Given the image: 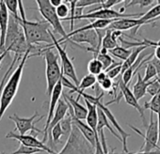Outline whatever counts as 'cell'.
Segmentation results:
<instances>
[{
    "mask_svg": "<svg viewBox=\"0 0 160 154\" xmlns=\"http://www.w3.org/2000/svg\"><path fill=\"white\" fill-rule=\"evenodd\" d=\"M43 46L28 45L22 26L18 22V18H14L10 14L9 17V26L5 40L4 51L8 53L12 52L14 55H24L28 51H30L32 55H38Z\"/></svg>",
    "mask_w": 160,
    "mask_h": 154,
    "instance_id": "cell-1",
    "label": "cell"
},
{
    "mask_svg": "<svg viewBox=\"0 0 160 154\" xmlns=\"http://www.w3.org/2000/svg\"><path fill=\"white\" fill-rule=\"evenodd\" d=\"M30 55H31L30 51H28L23 55L17 68L14 69V70L12 71V74H11L10 78L6 82L2 89V93H1V96H0V121H1L2 117L4 116L9 106L12 104L14 97L17 94L26 62L30 57Z\"/></svg>",
    "mask_w": 160,
    "mask_h": 154,
    "instance_id": "cell-2",
    "label": "cell"
},
{
    "mask_svg": "<svg viewBox=\"0 0 160 154\" xmlns=\"http://www.w3.org/2000/svg\"><path fill=\"white\" fill-rule=\"evenodd\" d=\"M18 22L23 28L26 41L28 45H36L39 43H47L52 45L50 25L45 21H21Z\"/></svg>",
    "mask_w": 160,
    "mask_h": 154,
    "instance_id": "cell-3",
    "label": "cell"
},
{
    "mask_svg": "<svg viewBox=\"0 0 160 154\" xmlns=\"http://www.w3.org/2000/svg\"><path fill=\"white\" fill-rule=\"evenodd\" d=\"M39 55H43L45 61V77H46V92L50 97L55 86L62 77V71L58 64V55L56 54L52 47L42 48Z\"/></svg>",
    "mask_w": 160,
    "mask_h": 154,
    "instance_id": "cell-4",
    "label": "cell"
},
{
    "mask_svg": "<svg viewBox=\"0 0 160 154\" xmlns=\"http://www.w3.org/2000/svg\"><path fill=\"white\" fill-rule=\"evenodd\" d=\"M56 154H95V148L72 125V132L66 140L63 148Z\"/></svg>",
    "mask_w": 160,
    "mask_h": 154,
    "instance_id": "cell-5",
    "label": "cell"
},
{
    "mask_svg": "<svg viewBox=\"0 0 160 154\" xmlns=\"http://www.w3.org/2000/svg\"><path fill=\"white\" fill-rule=\"evenodd\" d=\"M35 2L37 3L39 12L44 18V21L53 27L55 33H58L61 36L62 39L58 40V42L62 44L63 42L68 41L67 33L61 24V20L58 17L56 13V9L51 6L49 0H37Z\"/></svg>",
    "mask_w": 160,
    "mask_h": 154,
    "instance_id": "cell-6",
    "label": "cell"
},
{
    "mask_svg": "<svg viewBox=\"0 0 160 154\" xmlns=\"http://www.w3.org/2000/svg\"><path fill=\"white\" fill-rule=\"evenodd\" d=\"M128 126L134 130L138 135H140L141 137L144 138V144L141 147V151L144 152H150L152 150H158L157 147V140H158V123H157V119L154 120L153 118V114L151 113L150 114V122L149 125H147V129H146V132L142 133L138 128H136L135 126L129 125Z\"/></svg>",
    "mask_w": 160,
    "mask_h": 154,
    "instance_id": "cell-7",
    "label": "cell"
},
{
    "mask_svg": "<svg viewBox=\"0 0 160 154\" xmlns=\"http://www.w3.org/2000/svg\"><path fill=\"white\" fill-rule=\"evenodd\" d=\"M51 39H52V45L54 46V48L57 49L58 51V55L60 57L61 60V65H62V75H64V77L66 78L71 79V81L72 82V84L77 88L79 85V80L77 78V75L73 67V64L72 62V60L70 59L65 48L61 47V44L58 42V41L55 38L54 34L51 32Z\"/></svg>",
    "mask_w": 160,
    "mask_h": 154,
    "instance_id": "cell-8",
    "label": "cell"
},
{
    "mask_svg": "<svg viewBox=\"0 0 160 154\" xmlns=\"http://www.w3.org/2000/svg\"><path fill=\"white\" fill-rule=\"evenodd\" d=\"M143 13H120L119 11H115L112 9H101L99 11L82 14L79 16L76 20L82 19H91V20H119V19H125L131 17H141Z\"/></svg>",
    "mask_w": 160,
    "mask_h": 154,
    "instance_id": "cell-9",
    "label": "cell"
},
{
    "mask_svg": "<svg viewBox=\"0 0 160 154\" xmlns=\"http://www.w3.org/2000/svg\"><path fill=\"white\" fill-rule=\"evenodd\" d=\"M119 89H120V91H121L120 92V96L113 103H119L120 99L122 97H123L125 103L128 105L134 107L139 113V115H140V117L142 118V121H143V126L147 127V122H146V118H145V116H144V108L142 106H140V104L138 103V101L135 98V96L133 95L132 90L129 89V87L123 84V82L122 81L121 75L119 76Z\"/></svg>",
    "mask_w": 160,
    "mask_h": 154,
    "instance_id": "cell-10",
    "label": "cell"
},
{
    "mask_svg": "<svg viewBox=\"0 0 160 154\" xmlns=\"http://www.w3.org/2000/svg\"><path fill=\"white\" fill-rule=\"evenodd\" d=\"M39 117V113L35 112L34 115L30 118H20L18 115L13 114L12 116L9 117V119L15 123V130L18 131L19 134L24 135L28 132L31 131L36 133H43L42 130H39L35 127V123L38 122L35 119Z\"/></svg>",
    "mask_w": 160,
    "mask_h": 154,
    "instance_id": "cell-11",
    "label": "cell"
},
{
    "mask_svg": "<svg viewBox=\"0 0 160 154\" xmlns=\"http://www.w3.org/2000/svg\"><path fill=\"white\" fill-rule=\"evenodd\" d=\"M6 138L18 140L22 145H24L26 147L42 149V151H46L49 154H56V152L53 149H51L47 145H45L44 143H42L39 139H37L36 136H34V135H27V134L21 135L19 133H15L14 132H9L6 134Z\"/></svg>",
    "mask_w": 160,
    "mask_h": 154,
    "instance_id": "cell-12",
    "label": "cell"
},
{
    "mask_svg": "<svg viewBox=\"0 0 160 154\" xmlns=\"http://www.w3.org/2000/svg\"><path fill=\"white\" fill-rule=\"evenodd\" d=\"M63 92V86L61 83V79L58 81V83L55 86L52 94L50 96V103H49V110H48V115H47V118H46V123L44 125V128L42 130L43 132V139H42V143H44L46 140H48V128L50 125L51 120L53 119L54 117V113L58 104V102L60 99V96Z\"/></svg>",
    "mask_w": 160,
    "mask_h": 154,
    "instance_id": "cell-13",
    "label": "cell"
},
{
    "mask_svg": "<svg viewBox=\"0 0 160 154\" xmlns=\"http://www.w3.org/2000/svg\"><path fill=\"white\" fill-rule=\"evenodd\" d=\"M147 25L146 22L142 21L139 18H125V19H119L114 21L108 28L112 30L118 31H126V30H133L132 34H136L138 28L141 26Z\"/></svg>",
    "mask_w": 160,
    "mask_h": 154,
    "instance_id": "cell-14",
    "label": "cell"
},
{
    "mask_svg": "<svg viewBox=\"0 0 160 154\" xmlns=\"http://www.w3.org/2000/svg\"><path fill=\"white\" fill-rule=\"evenodd\" d=\"M67 103V102H66ZM69 104V103H68ZM69 112L71 114V117H72V123L73 126H75L78 131L82 133V135L86 138V140L95 148L96 147V137H95V134L93 132V131L87 125V123L83 122L82 120H79L77 119L74 116H73V113H72V109L71 107V105L69 104Z\"/></svg>",
    "mask_w": 160,
    "mask_h": 154,
    "instance_id": "cell-15",
    "label": "cell"
},
{
    "mask_svg": "<svg viewBox=\"0 0 160 154\" xmlns=\"http://www.w3.org/2000/svg\"><path fill=\"white\" fill-rule=\"evenodd\" d=\"M9 12L5 6L4 0H0V55L4 52L5 40L9 26Z\"/></svg>",
    "mask_w": 160,
    "mask_h": 154,
    "instance_id": "cell-16",
    "label": "cell"
},
{
    "mask_svg": "<svg viewBox=\"0 0 160 154\" xmlns=\"http://www.w3.org/2000/svg\"><path fill=\"white\" fill-rule=\"evenodd\" d=\"M61 95L63 96V100H64L65 102H67V103L71 105V107H72V109L73 116H74L77 119L82 120V121H83L84 119H86L87 114H88V110H87V107H86V106L82 105L81 103H79L78 100L72 98V95H68V94H66V93H64V92H62Z\"/></svg>",
    "mask_w": 160,
    "mask_h": 154,
    "instance_id": "cell-17",
    "label": "cell"
},
{
    "mask_svg": "<svg viewBox=\"0 0 160 154\" xmlns=\"http://www.w3.org/2000/svg\"><path fill=\"white\" fill-rule=\"evenodd\" d=\"M68 109H69V104L63 99H59V101L58 102V104H57L55 113H54L53 119L51 120L50 125H49V128H48V133H49L50 130L55 125H57L58 123H59L65 118V116L68 113Z\"/></svg>",
    "mask_w": 160,
    "mask_h": 154,
    "instance_id": "cell-18",
    "label": "cell"
},
{
    "mask_svg": "<svg viewBox=\"0 0 160 154\" xmlns=\"http://www.w3.org/2000/svg\"><path fill=\"white\" fill-rule=\"evenodd\" d=\"M151 82H152V81H150V82H145V81L143 80V77L140 75V73H139V72L137 73V82L135 83V85H134V87H133V91H132V93H133V95L135 96V98H136L138 101L140 100V99H142V98L147 94L146 90H147L148 86L151 84Z\"/></svg>",
    "mask_w": 160,
    "mask_h": 154,
    "instance_id": "cell-19",
    "label": "cell"
},
{
    "mask_svg": "<svg viewBox=\"0 0 160 154\" xmlns=\"http://www.w3.org/2000/svg\"><path fill=\"white\" fill-rule=\"evenodd\" d=\"M97 113H98V123H97V128H96V131H97V133L99 135L100 132L101 131H104V128H108L109 130V132L117 138L119 139L121 142H122V139L119 135V133L114 130V128L110 125V122L108 121V119L107 118L106 115L103 113V111L99 108H97Z\"/></svg>",
    "mask_w": 160,
    "mask_h": 154,
    "instance_id": "cell-20",
    "label": "cell"
},
{
    "mask_svg": "<svg viewBox=\"0 0 160 154\" xmlns=\"http://www.w3.org/2000/svg\"><path fill=\"white\" fill-rule=\"evenodd\" d=\"M148 47L147 46H140V47H135L134 49H132V53H131V55L128 56V58L125 60V61H123L122 62V74L127 70V69H129L135 62H136V60L138 59V55L145 50V49H147ZM121 74V75H122Z\"/></svg>",
    "mask_w": 160,
    "mask_h": 154,
    "instance_id": "cell-21",
    "label": "cell"
},
{
    "mask_svg": "<svg viewBox=\"0 0 160 154\" xmlns=\"http://www.w3.org/2000/svg\"><path fill=\"white\" fill-rule=\"evenodd\" d=\"M156 2L158 3L156 6L152 8L146 13H143V15L140 17V19L142 21L146 22L147 24L153 23V22L157 21L158 19H160V0H157Z\"/></svg>",
    "mask_w": 160,
    "mask_h": 154,
    "instance_id": "cell-22",
    "label": "cell"
},
{
    "mask_svg": "<svg viewBox=\"0 0 160 154\" xmlns=\"http://www.w3.org/2000/svg\"><path fill=\"white\" fill-rule=\"evenodd\" d=\"M118 46V41L114 40L111 36V30L108 28H106V34L102 39V43H101V48H104L108 51L115 48Z\"/></svg>",
    "mask_w": 160,
    "mask_h": 154,
    "instance_id": "cell-23",
    "label": "cell"
},
{
    "mask_svg": "<svg viewBox=\"0 0 160 154\" xmlns=\"http://www.w3.org/2000/svg\"><path fill=\"white\" fill-rule=\"evenodd\" d=\"M60 124V128H61V131H62V135L65 136L66 140L68 139V137L70 136L71 132H72V117H71V114L69 112V109H68V113L67 115L65 116V118L59 122Z\"/></svg>",
    "mask_w": 160,
    "mask_h": 154,
    "instance_id": "cell-24",
    "label": "cell"
},
{
    "mask_svg": "<svg viewBox=\"0 0 160 154\" xmlns=\"http://www.w3.org/2000/svg\"><path fill=\"white\" fill-rule=\"evenodd\" d=\"M96 85V78L94 75H92V74H87L85 75L82 80L79 82V85L78 87L76 88L77 90L79 91H84L85 89H88L90 88H92Z\"/></svg>",
    "mask_w": 160,
    "mask_h": 154,
    "instance_id": "cell-25",
    "label": "cell"
},
{
    "mask_svg": "<svg viewBox=\"0 0 160 154\" xmlns=\"http://www.w3.org/2000/svg\"><path fill=\"white\" fill-rule=\"evenodd\" d=\"M131 53H132V49H126V48H124L122 46H119V45L108 51V54L121 59L122 61H125L128 58V56L131 55Z\"/></svg>",
    "mask_w": 160,
    "mask_h": 154,
    "instance_id": "cell-26",
    "label": "cell"
},
{
    "mask_svg": "<svg viewBox=\"0 0 160 154\" xmlns=\"http://www.w3.org/2000/svg\"><path fill=\"white\" fill-rule=\"evenodd\" d=\"M144 109H149L151 111V113H155L157 116L160 114V93L152 97L151 101L149 102H145Z\"/></svg>",
    "mask_w": 160,
    "mask_h": 154,
    "instance_id": "cell-27",
    "label": "cell"
},
{
    "mask_svg": "<svg viewBox=\"0 0 160 154\" xmlns=\"http://www.w3.org/2000/svg\"><path fill=\"white\" fill-rule=\"evenodd\" d=\"M122 62H115L107 70H105L109 79H116L118 76L122 74Z\"/></svg>",
    "mask_w": 160,
    "mask_h": 154,
    "instance_id": "cell-28",
    "label": "cell"
},
{
    "mask_svg": "<svg viewBox=\"0 0 160 154\" xmlns=\"http://www.w3.org/2000/svg\"><path fill=\"white\" fill-rule=\"evenodd\" d=\"M88 70H89V73L92 74V75H98L99 73H101L103 70V66L101 64V62L97 59V58H92L89 64H88Z\"/></svg>",
    "mask_w": 160,
    "mask_h": 154,
    "instance_id": "cell-29",
    "label": "cell"
},
{
    "mask_svg": "<svg viewBox=\"0 0 160 154\" xmlns=\"http://www.w3.org/2000/svg\"><path fill=\"white\" fill-rule=\"evenodd\" d=\"M156 78H157V73H156L155 68L152 66V64H151L148 61L147 65H146V70H145V74L143 77V80L145 82H150V81H152Z\"/></svg>",
    "mask_w": 160,
    "mask_h": 154,
    "instance_id": "cell-30",
    "label": "cell"
},
{
    "mask_svg": "<svg viewBox=\"0 0 160 154\" xmlns=\"http://www.w3.org/2000/svg\"><path fill=\"white\" fill-rule=\"evenodd\" d=\"M5 6L8 12H11V15L14 18H19L18 14V0H4Z\"/></svg>",
    "mask_w": 160,
    "mask_h": 154,
    "instance_id": "cell-31",
    "label": "cell"
},
{
    "mask_svg": "<svg viewBox=\"0 0 160 154\" xmlns=\"http://www.w3.org/2000/svg\"><path fill=\"white\" fill-rule=\"evenodd\" d=\"M96 58L101 62V64H102V66H103V70H104V71L107 70L111 65H113V64L116 62V61L111 57V55H108V54H106V55H101V54H99V55H97Z\"/></svg>",
    "mask_w": 160,
    "mask_h": 154,
    "instance_id": "cell-32",
    "label": "cell"
},
{
    "mask_svg": "<svg viewBox=\"0 0 160 154\" xmlns=\"http://www.w3.org/2000/svg\"><path fill=\"white\" fill-rule=\"evenodd\" d=\"M146 92H147L149 95H151L152 97H153V96L159 94V93H160V81H159L157 78L154 79V80H152V81L151 82V84L148 86Z\"/></svg>",
    "mask_w": 160,
    "mask_h": 154,
    "instance_id": "cell-33",
    "label": "cell"
},
{
    "mask_svg": "<svg viewBox=\"0 0 160 154\" xmlns=\"http://www.w3.org/2000/svg\"><path fill=\"white\" fill-rule=\"evenodd\" d=\"M42 152V149H38V148H34V147H26L24 145H20L19 148L13 152H12L11 154H36V153H40Z\"/></svg>",
    "mask_w": 160,
    "mask_h": 154,
    "instance_id": "cell-34",
    "label": "cell"
},
{
    "mask_svg": "<svg viewBox=\"0 0 160 154\" xmlns=\"http://www.w3.org/2000/svg\"><path fill=\"white\" fill-rule=\"evenodd\" d=\"M69 12H70V8L67 6L66 3H63V2L58 8H56V13L60 20L67 18L69 15Z\"/></svg>",
    "mask_w": 160,
    "mask_h": 154,
    "instance_id": "cell-35",
    "label": "cell"
},
{
    "mask_svg": "<svg viewBox=\"0 0 160 154\" xmlns=\"http://www.w3.org/2000/svg\"><path fill=\"white\" fill-rule=\"evenodd\" d=\"M126 5L123 7L124 9L131 6H140V7H148L150 5H152L155 1L154 0H133V1H126Z\"/></svg>",
    "mask_w": 160,
    "mask_h": 154,
    "instance_id": "cell-36",
    "label": "cell"
},
{
    "mask_svg": "<svg viewBox=\"0 0 160 154\" xmlns=\"http://www.w3.org/2000/svg\"><path fill=\"white\" fill-rule=\"evenodd\" d=\"M102 0H76V5L75 7L77 9H84L87 7H92L94 5L100 4Z\"/></svg>",
    "mask_w": 160,
    "mask_h": 154,
    "instance_id": "cell-37",
    "label": "cell"
},
{
    "mask_svg": "<svg viewBox=\"0 0 160 154\" xmlns=\"http://www.w3.org/2000/svg\"><path fill=\"white\" fill-rule=\"evenodd\" d=\"M122 2H124L122 0H102L100 6H101V9L109 10V9H112V7H114L120 3H122Z\"/></svg>",
    "mask_w": 160,
    "mask_h": 154,
    "instance_id": "cell-38",
    "label": "cell"
},
{
    "mask_svg": "<svg viewBox=\"0 0 160 154\" xmlns=\"http://www.w3.org/2000/svg\"><path fill=\"white\" fill-rule=\"evenodd\" d=\"M149 62H150L151 64H152V66L155 68V70H156V73H157V79L160 80V60L156 59V58L153 56V55H152V56L150 58Z\"/></svg>",
    "mask_w": 160,
    "mask_h": 154,
    "instance_id": "cell-39",
    "label": "cell"
},
{
    "mask_svg": "<svg viewBox=\"0 0 160 154\" xmlns=\"http://www.w3.org/2000/svg\"><path fill=\"white\" fill-rule=\"evenodd\" d=\"M99 86L102 88V89L104 91H110L113 88V81L108 77V78L104 82H102Z\"/></svg>",
    "mask_w": 160,
    "mask_h": 154,
    "instance_id": "cell-40",
    "label": "cell"
},
{
    "mask_svg": "<svg viewBox=\"0 0 160 154\" xmlns=\"http://www.w3.org/2000/svg\"><path fill=\"white\" fill-rule=\"evenodd\" d=\"M18 11L20 12L19 14V18L21 21H27V16H26V12H25V8H24V5H23V1L21 0H18Z\"/></svg>",
    "mask_w": 160,
    "mask_h": 154,
    "instance_id": "cell-41",
    "label": "cell"
},
{
    "mask_svg": "<svg viewBox=\"0 0 160 154\" xmlns=\"http://www.w3.org/2000/svg\"><path fill=\"white\" fill-rule=\"evenodd\" d=\"M95 78H96V83L98 85H100L102 82H104L107 78H108V75L105 71H102L101 73H99L98 75L95 76Z\"/></svg>",
    "mask_w": 160,
    "mask_h": 154,
    "instance_id": "cell-42",
    "label": "cell"
},
{
    "mask_svg": "<svg viewBox=\"0 0 160 154\" xmlns=\"http://www.w3.org/2000/svg\"><path fill=\"white\" fill-rule=\"evenodd\" d=\"M157 42H158V45L154 48V52L152 54H153V56L156 59L160 60V41H158Z\"/></svg>",
    "mask_w": 160,
    "mask_h": 154,
    "instance_id": "cell-43",
    "label": "cell"
},
{
    "mask_svg": "<svg viewBox=\"0 0 160 154\" xmlns=\"http://www.w3.org/2000/svg\"><path fill=\"white\" fill-rule=\"evenodd\" d=\"M157 123H158V140H157V147L160 151V114L157 116Z\"/></svg>",
    "mask_w": 160,
    "mask_h": 154,
    "instance_id": "cell-44",
    "label": "cell"
},
{
    "mask_svg": "<svg viewBox=\"0 0 160 154\" xmlns=\"http://www.w3.org/2000/svg\"><path fill=\"white\" fill-rule=\"evenodd\" d=\"M49 2H50V4H51V6L53 7V8H58L59 5H61L62 4V0H49Z\"/></svg>",
    "mask_w": 160,
    "mask_h": 154,
    "instance_id": "cell-45",
    "label": "cell"
},
{
    "mask_svg": "<svg viewBox=\"0 0 160 154\" xmlns=\"http://www.w3.org/2000/svg\"><path fill=\"white\" fill-rule=\"evenodd\" d=\"M130 154H160V151H158V150H152V151H150V152L139 151V152H136V153H130Z\"/></svg>",
    "mask_w": 160,
    "mask_h": 154,
    "instance_id": "cell-46",
    "label": "cell"
},
{
    "mask_svg": "<svg viewBox=\"0 0 160 154\" xmlns=\"http://www.w3.org/2000/svg\"><path fill=\"white\" fill-rule=\"evenodd\" d=\"M7 55H8V52H7V51H4L1 55H0V65H1L2 61H3V60H4V58L7 56Z\"/></svg>",
    "mask_w": 160,
    "mask_h": 154,
    "instance_id": "cell-47",
    "label": "cell"
},
{
    "mask_svg": "<svg viewBox=\"0 0 160 154\" xmlns=\"http://www.w3.org/2000/svg\"><path fill=\"white\" fill-rule=\"evenodd\" d=\"M3 154H5V153H3Z\"/></svg>",
    "mask_w": 160,
    "mask_h": 154,
    "instance_id": "cell-48",
    "label": "cell"
},
{
    "mask_svg": "<svg viewBox=\"0 0 160 154\" xmlns=\"http://www.w3.org/2000/svg\"><path fill=\"white\" fill-rule=\"evenodd\" d=\"M159 81H160V80H159Z\"/></svg>",
    "mask_w": 160,
    "mask_h": 154,
    "instance_id": "cell-49",
    "label": "cell"
}]
</instances>
